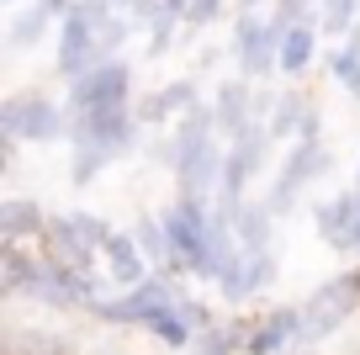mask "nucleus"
I'll list each match as a JSON object with an SVG mask.
<instances>
[{"label": "nucleus", "instance_id": "22", "mask_svg": "<svg viewBox=\"0 0 360 355\" xmlns=\"http://www.w3.org/2000/svg\"><path fill=\"white\" fill-rule=\"evenodd\" d=\"M133 239H138V249H143V260L154 266V276L169 266V239H165V218L159 212H138V223H133Z\"/></svg>", "mask_w": 360, "mask_h": 355}, {"label": "nucleus", "instance_id": "10", "mask_svg": "<svg viewBox=\"0 0 360 355\" xmlns=\"http://www.w3.org/2000/svg\"><path fill=\"white\" fill-rule=\"evenodd\" d=\"M302 302H286V308H270L265 318L249 323L244 334V355H302Z\"/></svg>", "mask_w": 360, "mask_h": 355}, {"label": "nucleus", "instance_id": "3", "mask_svg": "<svg viewBox=\"0 0 360 355\" xmlns=\"http://www.w3.org/2000/svg\"><path fill=\"white\" fill-rule=\"evenodd\" d=\"M75 133V117H69V101L53 96L43 85H27V90H11L0 101V138L6 144H69Z\"/></svg>", "mask_w": 360, "mask_h": 355}, {"label": "nucleus", "instance_id": "19", "mask_svg": "<svg viewBox=\"0 0 360 355\" xmlns=\"http://www.w3.org/2000/svg\"><path fill=\"white\" fill-rule=\"evenodd\" d=\"M48 223H53V212H43L37 197H22V191L0 197V233H43Z\"/></svg>", "mask_w": 360, "mask_h": 355}, {"label": "nucleus", "instance_id": "17", "mask_svg": "<svg viewBox=\"0 0 360 355\" xmlns=\"http://www.w3.org/2000/svg\"><path fill=\"white\" fill-rule=\"evenodd\" d=\"M318 37H323V27H318V11L307 16V22H297L292 32L281 37V75H286V80H302L307 69L318 64Z\"/></svg>", "mask_w": 360, "mask_h": 355}, {"label": "nucleus", "instance_id": "4", "mask_svg": "<svg viewBox=\"0 0 360 355\" xmlns=\"http://www.w3.org/2000/svg\"><path fill=\"white\" fill-rule=\"evenodd\" d=\"M292 32L270 11H238L233 16V75L249 85H265L270 75H281V37Z\"/></svg>", "mask_w": 360, "mask_h": 355}, {"label": "nucleus", "instance_id": "16", "mask_svg": "<svg viewBox=\"0 0 360 355\" xmlns=\"http://www.w3.org/2000/svg\"><path fill=\"white\" fill-rule=\"evenodd\" d=\"M233 218V239L244 255H259V249H276V212L265 207V197L244 201L238 212H228Z\"/></svg>", "mask_w": 360, "mask_h": 355}, {"label": "nucleus", "instance_id": "6", "mask_svg": "<svg viewBox=\"0 0 360 355\" xmlns=\"http://www.w3.org/2000/svg\"><path fill=\"white\" fill-rule=\"evenodd\" d=\"M355 313H360V266L318 281V287L302 297V340H307V350H313L318 340H328V334H339Z\"/></svg>", "mask_w": 360, "mask_h": 355}, {"label": "nucleus", "instance_id": "23", "mask_svg": "<svg viewBox=\"0 0 360 355\" xmlns=\"http://www.w3.org/2000/svg\"><path fill=\"white\" fill-rule=\"evenodd\" d=\"M244 334H249V323L217 318V329H207L202 340H196V350L202 355H244Z\"/></svg>", "mask_w": 360, "mask_h": 355}, {"label": "nucleus", "instance_id": "5", "mask_svg": "<svg viewBox=\"0 0 360 355\" xmlns=\"http://www.w3.org/2000/svg\"><path fill=\"white\" fill-rule=\"evenodd\" d=\"M69 101V117L75 123H85V117H106V111H127L138 106V75L127 58H112V64L90 69L85 80H75V85L64 90Z\"/></svg>", "mask_w": 360, "mask_h": 355}, {"label": "nucleus", "instance_id": "32", "mask_svg": "<svg viewBox=\"0 0 360 355\" xmlns=\"http://www.w3.org/2000/svg\"><path fill=\"white\" fill-rule=\"evenodd\" d=\"M307 6H318V0H307Z\"/></svg>", "mask_w": 360, "mask_h": 355}, {"label": "nucleus", "instance_id": "24", "mask_svg": "<svg viewBox=\"0 0 360 355\" xmlns=\"http://www.w3.org/2000/svg\"><path fill=\"white\" fill-rule=\"evenodd\" d=\"M58 218H64V228L69 233H75V239H79V244H85V249H96V255H101V249H106V239H112V223H106V218H96V212H58Z\"/></svg>", "mask_w": 360, "mask_h": 355}, {"label": "nucleus", "instance_id": "27", "mask_svg": "<svg viewBox=\"0 0 360 355\" xmlns=\"http://www.w3.org/2000/svg\"><path fill=\"white\" fill-rule=\"evenodd\" d=\"M191 6H196V0H165V16H175V22L186 27V16H191Z\"/></svg>", "mask_w": 360, "mask_h": 355}, {"label": "nucleus", "instance_id": "7", "mask_svg": "<svg viewBox=\"0 0 360 355\" xmlns=\"http://www.w3.org/2000/svg\"><path fill=\"white\" fill-rule=\"evenodd\" d=\"M328 170H334V154H328L323 138H302V144H292L286 159H281V170H276V180H270V191H265V207L276 212V218H286V212L307 197V186L323 180Z\"/></svg>", "mask_w": 360, "mask_h": 355}, {"label": "nucleus", "instance_id": "11", "mask_svg": "<svg viewBox=\"0 0 360 355\" xmlns=\"http://www.w3.org/2000/svg\"><path fill=\"white\" fill-rule=\"evenodd\" d=\"M270 138L276 144H302V138H323V111L313 106V96L307 90H286V96L270 101V117H265Z\"/></svg>", "mask_w": 360, "mask_h": 355}, {"label": "nucleus", "instance_id": "31", "mask_svg": "<svg viewBox=\"0 0 360 355\" xmlns=\"http://www.w3.org/2000/svg\"><path fill=\"white\" fill-rule=\"evenodd\" d=\"M0 6H11V0H0Z\"/></svg>", "mask_w": 360, "mask_h": 355}, {"label": "nucleus", "instance_id": "15", "mask_svg": "<svg viewBox=\"0 0 360 355\" xmlns=\"http://www.w3.org/2000/svg\"><path fill=\"white\" fill-rule=\"evenodd\" d=\"M355 223H360V186H345V191H334V197H323L313 207V228H318V239H323L334 255H345Z\"/></svg>", "mask_w": 360, "mask_h": 355}, {"label": "nucleus", "instance_id": "30", "mask_svg": "<svg viewBox=\"0 0 360 355\" xmlns=\"http://www.w3.org/2000/svg\"><path fill=\"white\" fill-rule=\"evenodd\" d=\"M355 186H360V159H355Z\"/></svg>", "mask_w": 360, "mask_h": 355}, {"label": "nucleus", "instance_id": "12", "mask_svg": "<svg viewBox=\"0 0 360 355\" xmlns=\"http://www.w3.org/2000/svg\"><path fill=\"white\" fill-rule=\"evenodd\" d=\"M196 106H202V80H196V75H180V80H169V85L138 96V123H143V127H159V123L175 127L180 117L196 111Z\"/></svg>", "mask_w": 360, "mask_h": 355}, {"label": "nucleus", "instance_id": "28", "mask_svg": "<svg viewBox=\"0 0 360 355\" xmlns=\"http://www.w3.org/2000/svg\"><path fill=\"white\" fill-rule=\"evenodd\" d=\"M259 6H265V0H238V11H259Z\"/></svg>", "mask_w": 360, "mask_h": 355}, {"label": "nucleus", "instance_id": "9", "mask_svg": "<svg viewBox=\"0 0 360 355\" xmlns=\"http://www.w3.org/2000/svg\"><path fill=\"white\" fill-rule=\"evenodd\" d=\"M270 90H259V85H249V80H217L212 85V96H207V106H212V123H217V133L223 138H233V133H244L249 123H265L270 117Z\"/></svg>", "mask_w": 360, "mask_h": 355}, {"label": "nucleus", "instance_id": "25", "mask_svg": "<svg viewBox=\"0 0 360 355\" xmlns=\"http://www.w3.org/2000/svg\"><path fill=\"white\" fill-rule=\"evenodd\" d=\"M228 6H233V0H196L191 16H186V32H207V27H217L228 16Z\"/></svg>", "mask_w": 360, "mask_h": 355}, {"label": "nucleus", "instance_id": "14", "mask_svg": "<svg viewBox=\"0 0 360 355\" xmlns=\"http://www.w3.org/2000/svg\"><path fill=\"white\" fill-rule=\"evenodd\" d=\"M101 276L112 281L117 292H133V287H143V281L154 276V266L143 260L133 228H112V239H106V249H101Z\"/></svg>", "mask_w": 360, "mask_h": 355}, {"label": "nucleus", "instance_id": "21", "mask_svg": "<svg viewBox=\"0 0 360 355\" xmlns=\"http://www.w3.org/2000/svg\"><path fill=\"white\" fill-rule=\"evenodd\" d=\"M48 32H58V22L43 16L37 6H27V11H16L11 22H6V48H11V54H27V48H37Z\"/></svg>", "mask_w": 360, "mask_h": 355}, {"label": "nucleus", "instance_id": "20", "mask_svg": "<svg viewBox=\"0 0 360 355\" xmlns=\"http://www.w3.org/2000/svg\"><path fill=\"white\" fill-rule=\"evenodd\" d=\"M323 69H328V80H334V85H345L349 96L360 101V27L345 37V43H334V48H328Z\"/></svg>", "mask_w": 360, "mask_h": 355}, {"label": "nucleus", "instance_id": "33", "mask_svg": "<svg viewBox=\"0 0 360 355\" xmlns=\"http://www.w3.org/2000/svg\"><path fill=\"white\" fill-rule=\"evenodd\" d=\"M355 355H360V350H355Z\"/></svg>", "mask_w": 360, "mask_h": 355}, {"label": "nucleus", "instance_id": "26", "mask_svg": "<svg viewBox=\"0 0 360 355\" xmlns=\"http://www.w3.org/2000/svg\"><path fill=\"white\" fill-rule=\"evenodd\" d=\"M32 6H37L43 16H53V22H64V16L75 11V6H79V0H32Z\"/></svg>", "mask_w": 360, "mask_h": 355}, {"label": "nucleus", "instance_id": "18", "mask_svg": "<svg viewBox=\"0 0 360 355\" xmlns=\"http://www.w3.org/2000/svg\"><path fill=\"white\" fill-rule=\"evenodd\" d=\"M270 149H276V138H270L265 123H249L244 133L228 138V159H233L238 170H249V175H259V170L270 165Z\"/></svg>", "mask_w": 360, "mask_h": 355}, {"label": "nucleus", "instance_id": "1", "mask_svg": "<svg viewBox=\"0 0 360 355\" xmlns=\"http://www.w3.org/2000/svg\"><path fill=\"white\" fill-rule=\"evenodd\" d=\"M90 318L122 323V329H143L148 340L169 344V350H191L196 344V329H191V318H186V292L169 276H148L143 287H133V292H112Z\"/></svg>", "mask_w": 360, "mask_h": 355}, {"label": "nucleus", "instance_id": "2", "mask_svg": "<svg viewBox=\"0 0 360 355\" xmlns=\"http://www.w3.org/2000/svg\"><path fill=\"white\" fill-rule=\"evenodd\" d=\"M143 144V123H138V106L127 111H106V117H85L69 133V186L85 191L101 170L122 165V159L138 154Z\"/></svg>", "mask_w": 360, "mask_h": 355}, {"label": "nucleus", "instance_id": "8", "mask_svg": "<svg viewBox=\"0 0 360 355\" xmlns=\"http://www.w3.org/2000/svg\"><path fill=\"white\" fill-rule=\"evenodd\" d=\"M106 22H112V16H106ZM106 22H96V16H79V11H69L64 22H58V43H53V75L64 80V85L85 80L90 69L112 64V58L101 54V27H106Z\"/></svg>", "mask_w": 360, "mask_h": 355}, {"label": "nucleus", "instance_id": "13", "mask_svg": "<svg viewBox=\"0 0 360 355\" xmlns=\"http://www.w3.org/2000/svg\"><path fill=\"white\" fill-rule=\"evenodd\" d=\"M276 276H281V260H276V249H259V255H244V260H238L233 276L217 281V297H223L228 308H244V302L265 297V292L276 287Z\"/></svg>", "mask_w": 360, "mask_h": 355}, {"label": "nucleus", "instance_id": "29", "mask_svg": "<svg viewBox=\"0 0 360 355\" xmlns=\"http://www.w3.org/2000/svg\"><path fill=\"white\" fill-rule=\"evenodd\" d=\"M133 6H138V0H117V11H133Z\"/></svg>", "mask_w": 360, "mask_h": 355}]
</instances>
